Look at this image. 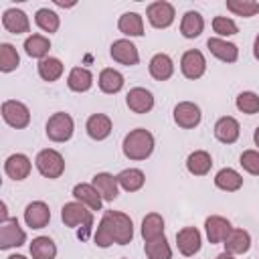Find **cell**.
<instances>
[{
  "mask_svg": "<svg viewBox=\"0 0 259 259\" xmlns=\"http://www.w3.org/2000/svg\"><path fill=\"white\" fill-rule=\"evenodd\" d=\"M30 168H32L30 158H28L26 154H20V152L10 154V156L4 160V172H6V176L12 178V180H24V178H28Z\"/></svg>",
  "mask_w": 259,
  "mask_h": 259,
  "instance_id": "17",
  "label": "cell"
},
{
  "mask_svg": "<svg viewBox=\"0 0 259 259\" xmlns=\"http://www.w3.org/2000/svg\"><path fill=\"white\" fill-rule=\"evenodd\" d=\"M123 83H125L123 75H121L117 69H113V67L103 69V71L99 73V77H97V85H99V89H101L103 93H107V95H115V93H119V91L123 89Z\"/></svg>",
  "mask_w": 259,
  "mask_h": 259,
  "instance_id": "24",
  "label": "cell"
},
{
  "mask_svg": "<svg viewBox=\"0 0 259 259\" xmlns=\"http://www.w3.org/2000/svg\"><path fill=\"white\" fill-rule=\"evenodd\" d=\"M180 71L186 79H200L206 71V59L198 49H190L180 57Z\"/></svg>",
  "mask_w": 259,
  "mask_h": 259,
  "instance_id": "11",
  "label": "cell"
},
{
  "mask_svg": "<svg viewBox=\"0 0 259 259\" xmlns=\"http://www.w3.org/2000/svg\"><path fill=\"white\" fill-rule=\"evenodd\" d=\"M214 186L225 192H237L243 186V176L235 168H221L214 174Z\"/></svg>",
  "mask_w": 259,
  "mask_h": 259,
  "instance_id": "30",
  "label": "cell"
},
{
  "mask_svg": "<svg viewBox=\"0 0 259 259\" xmlns=\"http://www.w3.org/2000/svg\"><path fill=\"white\" fill-rule=\"evenodd\" d=\"M239 164L247 174L259 176V150H245L239 158Z\"/></svg>",
  "mask_w": 259,
  "mask_h": 259,
  "instance_id": "42",
  "label": "cell"
},
{
  "mask_svg": "<svg viewBox=\"0 0 259 259\" xmlns=\"http://www.w3.org/2000/svg\"><path fill=\"white\" fill-rule=\"evenodd\" d=\"M146 18L154 28H168L174 18H176V10L174 4L166 2V0H156L152 4H148L146 8Z\"/></svg>",
  "mask_w": 259,
  "mask_h": 259,
  "instance_id": "7",
  "label": "cell"
},
{
  "mask_svg": "<svg viewBox=\"0 0 259 259\" xmlns=\"http://www.w3.org/2000/svg\"><path fill=\"white\" fill-rule=\"evenodd\" d=\"M6 259H26V257H24V255H16V253H14V255H8Z\"/></svg>",
  "mask_w": 259,
  "mask_h": 259,
  "instance_id": "48",
  "label": "cell"
},
{
  "mask_svg": "<svg viewBox=\"0 0 259 259\" xmlns=\"http://www.w3.org/2000/svg\"><path fill=\"white\" fill-rule=\"evenodd\" d=\"M111 130H113L111 117L105 115V113H93V115H89L87 121H85V132H87V136H89L91 140H95V142L107 140L109 134H111Z\"/></svg>",
  "mask_w": 259,
  "mask_h": 259,
  "instance_id": "16",
  "label": "cell"
},
{
  "mask_svg": "<svg viewBox=\"0 0 259 259\" xmlns=\"http://www.w3.org/2000/svg\"><path fill=\"white\" fill-rule=\"evenodd\" d=\"M241 136V125L233 115H223L214 123V138L223 144H235Z\"/></svg>",
  "mask_w": 259,
  "mask_h": 259,
  "instance_id": "19",
  "label": "cell"
},
{
  "mask_svg": "<svg viewBox=\"0 0 259 259\" xmlns=\"http://www.w3.org/2000/svg\"><path fill=\"white\" fill-rule=\"evenodd\" d=\"M24 243H26V233L18 225L16 219H8V221L0 223V249L2 251H8L12 247H20Z\"/></svg>",
  "mask_w": 259,
  "mask_h": 259,
  "instance_id": "9",
  "label": "cell"
},
{
  "mask_svg": "<svg viewBox=\"0 0 259 259\" xmlns=\"http://www.w3.org/2000/svg\"><path fill=\"white\" fill-rule=\"evenodd\" d=\"M101 223L111 233L115 245H127L134 239V223L132 219L121 210H105L101 217Z\"/></svg>",
  "mask_w": 259,
  "mask_h": 259,
  "instance_id": "2",
  "label": "cell"
},
{
  "mask_svg": "<svg viewBox=\"0 0 259 259\" xmlns=\"http://www.w3.org/2000/svg\"><path fill=\"white\" fill-rule=\"evenodd\" d=\"M202 30H204V18H202V14L196 12V10L184 12V16L180 20V34L184 38H196V36H200Z\"/></svg>",
  "mask_w": 259,
  "mask_h": 259,
  "instance_id": "29",
  "label": "cell"
},
{
  "mask_svg": "<svg viewBox=\"0 0 259 259\" xmlns=\"http://www.w3.org/2000/svg\"><path fill=\"white\" fill-rule=\"evenodd\" d=\"M212 30L219 34V38H223V36H233V34H237V32H239V26H237V22H235L233 18H229V16H214V18H212Z\"/></svg>",
  "mask_w": 259,
  "mask_h": 259,
  "instance_id": "41",
  "label": "cell"
},
{
  "mask_svg": "<svg viewBox=\"0 0 259 259\" xmlns=\"http://www.w3.org/2000/svg\"><path fill=\"white\" fill-rule=\"evenodd\" d=\"M117 176V182H119V188H123L125 192H138L144 188L146 184V174L140 170V168H123Z\"/></svg>",
  "mask_w": 259,
  "mask_h": 259,
  "instance_id": "28",
  "label": "cell"
},
{
  "mask_svg": "<svg viewBox=\"0 0 259 259\" xmlns=\"http://www.w3.org/2000/svg\"><path fill=\"white\" fill-rule=\"evenodd\" d=\"M140 233H142L144 241H154V239L162 237L164 235V217L160 212H148L142 219Z\"/></svg>",
  "mask_w": 259,
  "mask_h": 259,
  "instance_id": "31",
  "label": "cell"
},
{
  "mask_svg": "<svg viewBox=\"0 0 259 259\" xmlns=\"http://www.w3.org/2000/svg\"><path fill=\"white\" fill-rule=\"evenodd\" d=\"M206 47L210 51V55H214L219 61L223 63H235L239 59V47L235 42H229L227 38H219V36H210L206 40Z\"/></svg>",
  "mask_w": 259,
  "mask_h": 259,
  "instance_id": "18",
  "label": "cell"
},
{
  "mask_svg": "<svg viewBox=\"0 0 259 259\" xmlns=\"http://www.w3.org/2000/svg\"><path fill=\"white\" fill-rule=\"evenodd\" d=\"M10 217H8V208H6V202L2 200L0 202V223H4V221H8Z\"/></svg>",
  "mask_w": 259,
  "mask_h": 259,
  "instance_id": "44",
  "label": "cell"
},
{
  "mask_svg": "<svg viewBox=\"0 0 259 259\" xmlns=\"http://www.w3.org/2000/svg\"><path fill=\"white\" fill-rule=\"evenodd\" d=\"M34 22H36V26H38L42 32H49V34L57 32L59 26H61L59 14H57L55 10H51V8H38V10L34 12Z\"/></svg>",
  "mask_w": 259,
  "mask_h": 259,
  "instance_id": "37",
  "label": "cell"
},
{
  "mask_svg": "<svg viewBox=\"0 0 259 259\" xmlns=\"http://www.w3.org/2000/svg\"><path fill=\"white\" fill-rule=\"evenodd\" d=\"M91 184L97 188V192L101 194V198L105 202H113L119 194V182H117V176L109 174V172H97L91 180Z\"/></svg>",
  "mask_w": 259,
  "mask_h": 259,
  "instance_id": "20",
  "label": "cell"
},
{
  "mask_svg": "<svg viewBox=\"0 0 259 259\" xmlns=\"http://www.w3.org/2000/svg\"><path fill=\"white\" fill-rule=\"evenodd\" d=\"M214 259H237L235 255H231V253H227V251H223V253H219Z\"/></svg>",
  "mask_w": 259,
  "mask_h": 259,
  "instance_id": "46",
  "label": "cell"
},
{
  "mask_svg": "<svg viewBox=\"0 0 259 259\" xmlns=\"http://www.w3.org/2000/svg\"><path fill=\"white\" fill-rule=\"evenodd\" d=\"M154 146H156V142H154L152 132L146 127H136L125 134V138L121 142V152L127 160L140 162V160H146L152 156Z\"/></svg>",
  "mask_w": 259,
  "mask_h": 259,
  "instance_id": "1",
  "label": "cell"
},
{
  "mask_svg": "<svg viewBox=\"0 0 259 259\" xmlns=\"http://www.w3.org/2000/svg\"><path fill=\"white\" fill-rule=\"evenodd\" d=\"M30 257L32 259H55L57 257V245L51 237H36L32 239L30 247Z\"/></svg>",
  "mask_w": 259,
  "mask_h": 259,
  "instance_id": "34",
  "label": "cell"
},
{
  "mask_svg": "<svg viewBox=\"0 0 259 259\" xmlns=\"http://www.w3.org/2000/svg\"><path fill=\"white\" fill-rule=\"evenodd\" d=\"M125 105L134 113H148L154 109V95L146 87H132L125 95Z\"/></svg>",
  "mask_w": 259,
  "mask_h": 259,
  "instance_id": "15",
  "label": "cell"
},
{
  "mask_svg": "<svg viewBox=\"0 0 259 259\" xmlns=\"http://www.w3.org/2000/svg\"><path fill=\"white\" fill-rule=\"evenodd\" d=\"M144 253L148 259H172V247L164 235L154 239V241H146Z\"/></svg>",
  "mask_w": 259,
  "mask_h": 259,
  "instance_id": "36",
  "label": "cell"
},
{
  "mask_svg": "<svg viewBox=\"0 0 259 259\" xmlns=\"http://www.w3.org/2000/svg\"><path fill=\"white\" fill-rule=\"evenodd\" d=\"M109 55L113 61H117L119 65H125V67H134L140 63V53H138V47L130 40V38H117L111 42L109 47Z\"/></svg>",
  "mask_w": 259,
  "mask_h": 259,
  "instance_id": "10",
  "label": "cell"
},
{
  "mask_svg": "<svg viewBox=\"0 0 259 259\" xmlns=\"http://www.w3.org/2000/svg\"><path fill=\"white\" fill-rule=\"evenodd\" d=\"M34 166L40 172V176L49 178V180H57L61 178V174L65 172V158L59 150L53 148H45L36 154L34 158Z\"/></svg>",
  "mask_w": 259,
  "mask_h": 259,
  "instance_id": "3",
  "label": "cell"
},
{
  "mask_svg": "<svg viewBox=\"0 0 259 259\" xmlns=\"http://www.w3.org/2000/svg\"><path fill=\"white\" fill-rule=\"evenodd\" d=\"M61 221L65 223V227H71V229H77V227L91 229V225H93V210H89L79 200H71V202L63 204Z\"/></svg>",
  "mask_w": 259,
  "mask_h": 259,
  "instance_id": "5",
  "label": "cell"
},
{
  "mask_svg": "<svg viewBox=\"0 0 259 259\" xmlns=\"http://www.w3.org/2000/svg\"><path fill=\"white\" fill-rule=\"evenodd\" d=\"M49 49H51V40L45 34H30L24 40V53L30 59H38V61L47 59L49 57Z\"/></svg>",
  "mask_w": 259,
  "mask_h": 259,
  "instance_id": "33",
  "label": "cell"
},
{
  "mask_svg": "<svg viewBox=\"0 0 259 259\" xmlns=\"http://www.w3.org/2000/svg\"><path fill=\"white\" fill-rule=\"evenodd\" d=\"M253 142H255V146L259 148V125H257L255 132H253Z\"/></svg>",
  "mask_w": 259,
  "mask_h": 259,
  "instance_id": "47",
  "label": "cell"
},
{
  "mask_svg": "<svg viewBox=\"0 0 259 259\" xmlns=\"http://www.w3.org/2000/svg\"><path fill=\"white\" fill-rule=\"evenodd\" d=\"M2 26L12 34H24L30 30V20L24 10L20 8H8L2 14Z\"/></svg>",
  "mask_w": 259,
  "mask_h": 259,
  "instance_id": "21",
  "label": "cell"
},
{
  "mask_svg": "<svg viewBox=\"0 0 259 259\" xmlns=\"http://www.w3.org/2000/svg\"><path fill=\"white\" fill-rule=\"evenodd\" d=\"M18 65H20V55L14 49V45L2 42L0 45V71L2 73H10V71L18 69Z\"/></svg>",
  "mask_w": 259,
  "mask_h": 259,
  "instance_id": "38",
  "label": "cell"
},
{
  "mask_svg": "<svg viewBox=\"0 0 259 259\" xmlns=\"http://www.w3.org/2000/svg\"><path fill=\"white\" fill-rule=\"evenodd\" d=\"M93 241H95V245L97 247H101V249H107V247H111L115 241H113V237H111V233L107 231V227L99 221V225H97V229H95V233H93Z\"/></svg>",
  "mask_w": 259,
  "mask_h": 259,
  "instance_id": "43",
  "label": "cell"
},
{
  "mask_svg": "<svg viewBox=\"0 0 259 259\" xmlns=\"http://www.w3.org/2000/svg\"><path fill=\"white\" fill-rule=\"evenodd\" d=\"M235 105L241 113H247V115L259 113V95L255 91H241L235 99Z\"/></svg>",
  "mask_w": 259,
  "mask_h": 259,
  "instance_id": "40",
  "label": "cell"
},
{
  "mask_svg": "<svg viewBox=\"0 0 259 259\" xmlns=\"http://www.w3.org/2000/svg\"><path fill=\"white\" fill-rule=\"evenodd\" d=\"M225 251L231 255H243L251 249V235L245 229H233L231 235L225 239Z\"/></svg>",
  "mask_w": 259,
  "mask_h": 259,
  "instance_id": "27",
  "label": "cell"
},
{
  "mask_svg": "<svg viewBox=\"0 0 259 259\" xmlns=\"http://www.w3.org/2000/svg\"><path fill=\"white\" fill-rule=\"evenodd\" d=\"M51 221V208L42 200H32L24 208V223L30 229H45Z\"/></svg>",
  "mask_w": 259,
  "mask_h": 259,
  "instance_id": "14",
  "label": "cell"
},
{
  "mask_svg": "<svg viewBox=\"0 0 259 259\" xmlns=\"http://www.w3.org/2000/svg\"><path fill=\"white\" fill-rule=\"evenodd\" d=\"M148 71H150V75H152L156 81H168V79L174 75V61H172L170 55H166V53H156V55L150 59Z\"/></svg>",
  "mask_w": 259,
  "mask_h": 259,
  "instance_id": "23",
  "label": "cell"
},
{
  "mask_svg": "<svg viewBox=\"0 0 259 259\" xmlns=\"http://www.w3.org/2000/svg\"><path fill=\"white\" fill-rule=\"evenodd\" d=\"M227 10L233 12L235 16L251 18V16L259 14V2H255V0H227Z\"/></svg>",
  "mask_w": 259,
  "mask_h": 259,
  "instance_id": "39",
  "label": "cell"
},
{
  "mask_svg": "<svg viewBox=\"0 0 259 259\" xmlns=\"http://www.w3.org/2000/svg\"><path fill=\"white\" fill-rule=\"evenodd\" d=\"M2 119L14 127V130H24L28 123H30V109L22 103V101H16V99H6L2 103Z\"/></svg>",
  "mask_w": 259,
  "mask_h": 259,
  "instance_id": "6",
  "label": "cell"
},
{
  "mask_svg": "<svg viewBox=\"0 0 259 259\" xmlns=\"http://www.w3.org/2000/svg\"><path fill=\"white\" fill-rule=\"evenodd\" d=\"M36 69H38L40 79H42V81H49V83L61 79V75H63V71H65L61 59H57V57H47V59L38 61Z\"/></svg>",
  "mask_w": 259,
  "mask_h": 259,
  "instance_id": "35",
  "label": "cell"
},
{
  "mask_svg": "<svg viewBox=\"0 0 259 259\" xmlns=\"http://www.w3.org/2000/svg\"><path fill=\"white\" fill-rule=\"evenodd\" d=\"M172 117H174V123L178 127L194 130L200 123V119H202V111H200V107L194 101H180V103L174 105Z\"/></svg>",
  "mask_w": 259,
  "mask_h": 259,
  "instance_id": "8",
  "label": "cell"
},
{
  "mask_svg": "<svg viewBox=\"0 0 259 259\" xmlns=\"http://www.w3.org/2000/svg\"><path fill=\"white\" fill-rule=\"evenodd\" d=\"M176 247L184 257H194L202 247V235L196 227H184L176 233Z\"/></svg>",
  "mask_w": 259,
  "mask_h": 259,
  "instance_id": "12",
  "label": "cell"
},
{
  "mask_svg": "<svg viewBox=\"0 0 259 259\" xmlns=\"http://www.w3.org/2000/svg\"><path fill=\"white\" fill-rule=\"evenodd\" d=\"M73 196H75V200L83 202L89 210H101L103 198H101V194L97 192V188L91 182H79V184H75L73 186Z\"/></svg>",
  "mask_w": 259,
  "mask_h": 259,
  "instance_id": "22",
  "label": "cell"
},
{
  "mask_svg": "<svg viewBox=\"0 0 259 259\" xmlns=\"http://www.w3.org/2000/svg\"><path fill=\"white\" fill-rule=\"evenodd\" d=\"M117 28L119 32H123L125 36H144V18L138 12H123L117 20Z\"/></svg>",
  "mask_w": 259,
  "mask_h": 259,
  "instance_id": "32",
  "label": "cell"
},
{
  "mask_svg": "<svg viewBox=\"0 0 259 259\" xmlns=\"http://www.w3.org/2000/svg\"><path fill=\"white\" fill-rule=\"evenodd\" d=\"M253 57L259 61V34H257L255 40H253Z\"/></svg>",
  "mask_w": 259,
  "mask_h": 259,
  "instance_id": "45",
  "label": "cell"
},
{
  "mask_svg": "<svg viewBox=\"0 0 259 259\" xmlns=\"http://www.w3.org/2000/svg\"><path fill=\"white\" fill-rule=\"evenodd\" d=\"M67 87L75 93H85L93 87V73L85 67H73L67 75Z\"/></svg>",
  "mask_w": 259,
  "mask_h": 259,
  "instance_id": "26",
  "label": "cell"
},
{
  "mask_svg": "<svg viewBox=\"0 0 259 259\" xmlns=\"http://www.w3.org/2000/svg\"><path fill=\"white\" fill-rule=\"evenodd\" d=\"M45 132H47V138L51 142L63 144V142H69L73 138L75 121L67 111H57V113H53L49 117V121L45 125Z\"/></svg>",
  "mask_w": 259,
  "mask_h": 259,
  "instance_id": "4",
  "label": "cell"
},
{
  "mask_svg": "<svg viewBox=\"0 0 259 259\" xmlns=\"http://www.w3.org/2000/svg\"><path fill=\"white\" fill-rule=\"evenodd\" d=\"M231 231H233L231 221L225 219V217H221V214H210L204 221V233H206V239L212 245L225 243V239L231 235Z\"/></svg>",
  "mask_w": 259,
  "mask_h": 259,
  "instance_id": "13",
  "label": "cell"
},
{
  "mask_svg": "<svg viewBox=\"0 0 259 259\" xmlns=\"http://www.w3.org/2000/svg\"><path fill=\"white\" fill-rule=\"evenodd\" d=\"M212 168V156L206 150H194L186 158V170L192 176H206Z\"/></svg>",
  "mask_w": 259,
  "mask_h": 259,
  "instance_id": "25",
  "label": "cell"
}]
</instances>
